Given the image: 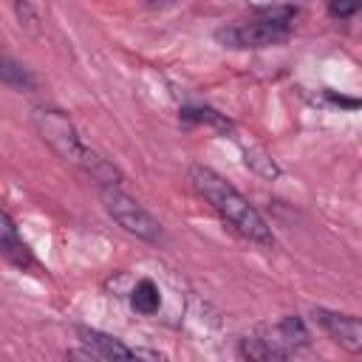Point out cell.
<instances>
[{"instance_id":"6da1fadb","label":"cell","mask_w":362,"mask_h":362,"mask_svg":"<svg viewBox=\"0 0 362 362\" xmlns=\"http://www.w3.org/2000/svg\"><path fill=\"white\" fill-rule=\"evenodd\" d=\"M189 178H192V187L204 195V201L218 212V218L226 221L238 235H243L246 240L260 243V246H274V235H272V226L266 223V218L223 175H218L215 170H209L204 164H192Z\"/></svg>"},{"instance_id":"7a4b0ae2","label":"cell","mask_w":362,"mask_h":362,"mask_svg":"<svg viewBox=\"0 0 362 362\" xmlns=\"http://www.w3.org/2000/svg\"><path fill=\"white\" fill-rule=\"evenodd\" d=\"M31 122H34L37 133L42 136V141H48L59 158H65L68 164H74L82 173H88L102 189L105 187H119V181H122L119 170L113 164H107L99 153H93L82 141V136L76 133V127L59 110H54V107H34Z\"/></svg>"},{"instance_id":"3957f363","label":"cell","mask_w":362,"mask_h":362,"mask_svg":"<svg viewBox=\"0 0 362 362\" xmlns=\"http://www.w3.org/2000/svg\"><path fill=\"white\" fill-rule=\"evenodd\" d=\"M102 204L105 212L130 235L147 240V243H161L164 240V226L127 192H122L119 187H105L102 189Z\"/></svg>"},{"instance_id":"277c9868","label":"cell","mask_w":362,"mask_h":362,"mask_svg":"<svg viewBox=\"0 0 362 362\" xmlns=\"http://www.w3.org/2000/svg\"><path fill=\"white\" fill-rule=\"evenodd\" d=\"M288 34H291L288 23H272V20H252V23L226 25L215 31V37L226 48H269V45L286 42Z\"/></svg>"},{"instance_id":"5b68a950","label":"cell","mask_w":362,"mask_h":362,"mask_svg":"<svg viewBox=\"0 0 362 362\" xmlns=\"http://www.w3.org/2000/svg\"><path fill=\"white\" fill-rule=\"evenodd\" d=\"M314 320L339 348L362 356V320L359 317L328 311V308H314Z\"/></svg>"},{"instance_id":"8992f818","label":"cell","mask_w":362,"mask_h":362,"mask_svg":"<svg viewBox=\"0 0 362 362\" xmlns=\"http://www.w3.org/2000/svg\"><path fill=\"white\" fill-rule=\"evenodd\" d=\"M76 334L82 337V342L96 354L102 356L105 362H144L141 359V351H130L122 339L99 331V328H88V325H79Z\"/></svg>"},{"instance_id":"52a82bcc","label":"cell","mask_w":362,"mask_h":362,"mask_svg":"<svg viewBox=\"0 0 362 362\" xmlns=\"http://www.w3.org/2000/svg\"><path fill=\"white\" fill-rule=\"evenodd\" d=\"M0 249H3V257L8 263L20 266V269H25V266L34 263L31 249L23 243V238H20V232H17V226H14V221H11L8 212L0 215Z\"/></svg>"},{"instance_id":"ba28073f","label":"cell","mask_w":362,"mask_h":362,"mask_svg":"<svg viewBox=\"0 0 362 362\" xmlns=\"http://www.w3.org/2000/svg\"><path fill=\"white\" fill-rule=\"evenodd\" d=\"M240 356L246 362H288L286 348H280L269 337H243L240 339Z\"/></svg>"},{"instance_id":"9c48e42d","label":"cell","mask_w":362,"mask_h":362,"mask_svg":"<svg viewBox=\"0 0 362 362\" xmlns=\"http://www.w3.org/2000/svg\"><path fill=\"white\" fill-rule=\"evenodd\" d=\"M274 337H277L274 342H277L280 348H303V345H308V331H305L303 320H300V317H291V314L277 322Z\"/></svg>"},{"instance_id":"30bf717a","label":"cell","mask_w":362,"mask_h":362,"mask_svg":"<svg viewBox=\"0 0 362 362\" xmlns=\"http://www.w3.org/2000/svg\"><path fill=\"white\" fill-rule=\"evenodd\" d=\"M130 305H133V311H139V314H156L158 311V305H161V291H158V286L153 283V280H139L136 283V288L130 291Z\"/></svg>"},{"instance_id":"8fae6325","label":"cell","mask_w":362,"mask_h":362,"mask_svg":"<svg viewBox=\"0 0 362 362\" xmlns=\"http://www.w3.org/2000/svg\"><path fill=\"white\" fill-rule=\"evenodd\" d=\"M0 74H3V82L8 85V88H14V90H28L34 82H31V76H28V71L23 68V65H17L11 57H3L0 59Z\"/></svg>"},{"instance_id":"7c38bea8","label":"cell","mask_w":362,"mask_h":362,"mask_svg":"<svg viewBox=\"0 0 362 362\" xmlns=\"http://www.w3.org/2000/svg\"><path fill=\"white\" fill-rule=\"evenodd\" d=\"M181 122H189V124H192V122H198V124H212V127H218V130H223V133L232 127V124H229L221 113H215L212 107H184V110H181Z\"/></svg>"},{"instance_id":"4fadbf2b","label":"cell","mask_w":362,"mask_h":362,"mask_svg":"<svg viewBox=\"0 0 362 362\" xmlns=\"http://www.w3.org/2000/svg\"><path fill=\"white\" fill-rule=\"evenodd\" d=\"M243 153H246V164L255 170V173H260L263 178H274L280 170H277V164L269 158V153L263 150V147H243Z\"/></svg>"},{"instance_id":"5bb4252c","label":"cell","mask_w":362,"mask_h":362,"mask_svg":"<svg viewBox=\"0 0 362 362\" xmlns=\"http://www.w3.org/2000/svg\"><path fill=\"white\" fill-rule=\"evenodd\" d=\"M255 14L260 17V20H272V23H294V17H297V8L294 6H257L255 8Z\"/></svg>"},{"instance_id":"9a60e30c","label":"cell","mask_w":362,"mask_h":362,"mask_svg":"<svg viewBox=\"0 0 362 362\" xmlns=\"http://www.w3.org/2000/svg\"><path fill=\"white\" fill-rule=\"evenodd\" d=\"M14 11H17V17H20L28 28H34V23H40V17L34 14V8H31L28 3H14Z\"/></svg>"},{"instance_id":"2e32d148","label":"cell","mask_w":362,"mask_h":362,"mask_svg":"<svg viewBox=\"0 0 362 362\" xmlns=\"http://www.w3.org/2000/svg\"><path fill=\"white\" fill-rule=\"evenodd\" d=\"M359 8H362L359 3H354V6H351V3H331V8H328V11H331L334 17H348V14L359 11Z\"/></svg>"},{"instance_id":"e0dca14e","label":"cell","mask_w":362,"mask_h":362,"mask_svg":"<svg viewBox=\"0 0 362 362\" xmlns=\"http://www.w3.org/2000/svg\"><path fill=\"white\" fill-rule=\"evenodd\" d=\"M65 359H68V362H99L93 354H85V351H68Z\"/></svg>"}]
</instances>
